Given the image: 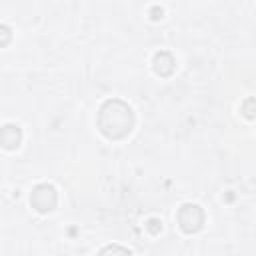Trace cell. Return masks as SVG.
<instances>
[{
    "mask_svg": "<svg viewBox=\"0 0 256 256\" xmlns=\"http://www.w3.org/2000/svg\"><path fill=\"white\" fill-rule=\"evenodd\" d=\"M134 128V112L132 108L120 100L110 98L98 110V130L110 140L126 138Z\"/></svg>",
    "mask_w": 256,
    "mask_h": 256,
    "instance_id": "obj_1",
    "label": "cell"
},
{
    "mask_svg": "<svg viewBox=\"0 0 256 256\" xmlns=\"http://www.w3.org/2000/svg\"><path fill=\"white\" fill-rule=\"evenodd\" d=\"M56 202H58V194H56V188L52 184H36L32 188L30 204L36 212L46 214V212L56 208Z\"/></svg>",
    "mask_w": 256,
    "mask_h": 256,
    "instance_id": "obj_2",
    "label": "cell"
},
{
    "mask_svg": "<svg viewBox=\"0 0 256 256\" xmlns=\"http://www.w3.org/2000/svg\"><path fill=\"white\" fill-rule=\"evenodd\" d=\"M178 226L186 234H194L204 226V212L198 204H182L178 208Z\"/></svg>",
    "mask_w": 256,
    "mask_h": 256,
    "instance_id": "obj_3",
    "label": "cell"
},
{
    "mask_svg": "<svg viewBox=\"0 0 256 256\" xmlns=\"http://www.w3.org/2000/svg\"><path fill=\"white\" fill-rule=\"evenodd\" d=\"M22 142V130L18 124H4L0 128V146L6 150H16Z\"/></svg>",
    "mask_w": 256,
    "mask_h": 256,
    "instance_id": "obj_4",
    "label": "cell"
},
{
    "mask_svg": "<svg viewBox=\"0 0 256 256\" xmlns=\"http://www.w3.org/2000/svg\"><path fill=\"white\" fill-rule=\"evenodd\" d=\"M152 64H154V72H156V74H160V76H170V74L174 72V66H176V62H174L172 54H170V52H166V50L156 52V54H154Z\"/></svg>",
    "mask_w": 256,
    "mask_h": 256,
    "instance_id": "obj_5",
    "label": "cell"
},
{
    "mask_svg": "<svg viewBox=\"0 0 256 256\" xmlns=\"http://www.w3.org/2000/svg\"><path fill=\"white\" fill-rule=\"evenodd\" d=\"M98 256H132V252L124 246H118V244H110V246H104Z\"/></svg>",
    "mask_w": 256,
    "mask_h": 256,
    "instance_id": "obj_6",
    "label": "cell"
},
{
    "mask_svg": "<svg viewBox=\"0 0 256 256\" xmlns=\"http://www.w3.org/2000/svg\"><path fill=\"white\" fill-rule=\"evenodd\" d=\"M12 40V30L6 24H0V46H6Z\"/></svg>",
    "mask_w": 256,
    "mask_h": 256,
    "instance_id": "obj_7",
    "label": "cell"
},
{
    "mask_svg": "<svg viewBox=\"0 0 256 256\" xmlns=\"http://www.w3.org/2000/svg\"><path fill=\"white\" fill-rule=\"evenodd\" d=\"M252 104H254V98H248V100L244 102V114H246V118H254V110H252Z\"/></svg>",
    "mask_w": 256,
    "mask_h": 256,
    "instance_id": "obj_8",
    "label": "cell"
}]
</instances>
